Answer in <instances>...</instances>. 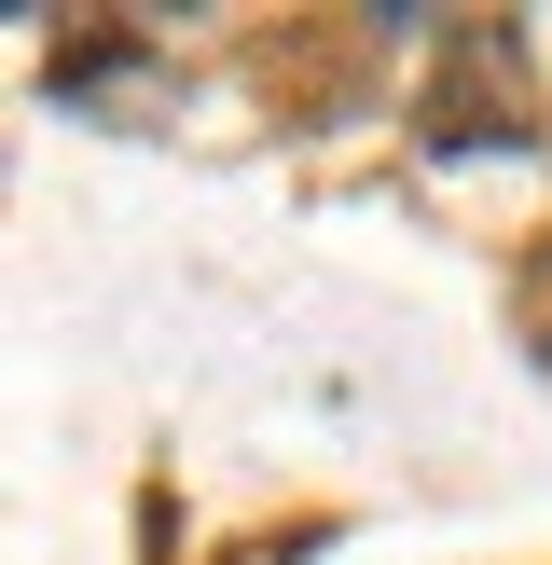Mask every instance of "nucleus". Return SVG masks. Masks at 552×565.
Masks as SVG:
<instances>
[{
  "label": "nucleus",
  "instance_id": "obj_2",
  "mask_svg": "<svg viewBox=\"0 0 552 565\" xmlns=\"http://www.w3.org/2000/svg\"><path fill=\"white\" fill-rule=\"evenodd\" d=\"M539 373H552V345H539Z\"/></svg>",
  "mask_w": 552,
  "mask_h": 565
},
{
  "label": "nucleus",
  "instance_id": "obj_1",
  "mask_svg": "<svg viewBox=\"0 0 552 565\" xmlns=\"http://www.w3.org/2000/svg\"><path fill=\"white\" fill-rule=\"evenodd\" d=\"M539 138V83H524V42L497 14L428 28V83H414V152H524Z\"/></svg>",
  "mask_w": 552,
  "mask_h": 565
}]
</instances>
